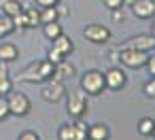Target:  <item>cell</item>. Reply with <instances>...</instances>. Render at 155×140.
I'll return each instance as SVG.
<instances>
[{
  "label": "cell",
  "instance_id": "cell-13",
  "mask_svg": "<svg viewBox=\"0 0 155 140\" xmlns=\"http://www.w3.org/2000/svg\"><path fill=\"white\" fill-rule=\"evenodd\" d=\"M72 74H74V66L68 64L66 60H62L60 64H55V70H53V79L55 81H64V79H68Z\"/></svg>",
  "mask_w": 155,
  "mask_h": 140
},
{
  "label": "cell",
  "instance_id": "cell-32",
  "mask_svg": "<svg viewBox=\"0 0 155 140\" xmlns=\"http://www.w3.org/2000/svg\"><path fill=\"white\" fill-rule=\"evenodd\" d=\"M110 17H113V21H123V11L121 9H113L110 11Z\"/></svg>",
  "mask_w": 155,
  "mask_h": 140
},
{
  "label": "cell",
  "instance_id": "cell-33",
  "mask_svg": "<svg viewBox=\"0 0 155 140\" xmlns=\"http://www.w3.org/2000/svg\"><path fill=\"white\" fill-rule=\"evenodd\" d=\"M34 2H36L38 7H53V5L60 2V0H34Z\"/></svg>",
  "mask_w": 155,
  "mask_h": 140
},
{
  "label": "cell",
  "instance_id": "cell-22",
  "mask_svg": "<svg viewBox=\"0 0 155 140\" xmlns=\"http://www.w3.org/2000/svg\"><path fill=\"white\" fill-rule=\"evenodd\" d=\"M72 127H74V140H85V138H87L89 127H87L83 121H72Z\"/></svg>",
  "mask_w": 155,
  "mask_h": 140
},
{
  "label": "cell",
  "instance_id": "cell-8",
  "mask_svg": "<svg viewBox=\"0 0 155 140\" xmlns=\"http://www.w3.org/2000/svg\"><path fill=\"white\" fill-rule=\"evenodd\" d=\"M21 83H45V79H43V74H41V66H38V60L36 62H32V64H28L21 72H19V77H17Z\"/></svg>",
  "mask_w": 155,
  "mask_h": 140
},
{
  "label": "cell",
  "instance_id": "cell-38",
  "mask_svg": "<svg viewBox=\"0 0 155 140\" xmlns=\"http://www.w3.org/2000/svg\"><path fill=\"white\" fill-rule=\"evenodd\" d=\"M153 2H155V0H153Z\"/></svg>",
  "mask_w": 155,
  "mask_h": 140
},
{
  "label": "cell",
  "instance_id": "cell-17",
  "mask_svg": "<svg viewBox=\"0 0 155 140\" xmlns=\"http://www.w3.org/2000/svg\"><path fill=\"white\" fill-rule=\"evenodd\" d=\"M91 140H104V138H108L110 136V129L104 125V123H94L91 127H89V134H87Z\"/></svg>",
  "mask_w": 155,
  "mask_h": 140
},
{
  "label": "cell",
  "instance_id": "cell-15",
  "mask_svg": "<svg viewBox=\"0 0 155 140\" xmlns=\"http://www.w3.org/2000/svg\"><path fill=\"white\" fill-rule=\"evenodd\" d=\"M64 30H62V24L55 19V21H47V24H43V36L47 38V41H53L55 36H60Z\"/></svg>",
  "mask_w": 155,
  "mask_h": 140
},
{
  "label": "cell",
  "instance_id": "cell-4",
  "mask_svg": "<svg viewBox=\"0 0 155 140\" xmlns=\"http://www.w3.org/2000/svg\"><path fill=\"white\" fill-rule=\"evenodd\" d=\"M147 57H149V53L138 51V49H134V47H125V49H121V53H119V60H121V64H123L125 68H140V66L147 64Z\"/></svg>",
  "mask_w": 155,
  "mask_h": 140
},
{
  "label": "cell",
  "instance_id": "cell-7",
  "mask_svg": "<svg viewBox=\"0 0 155 140\" xmlns=\"http://www.w3.org/2000/svg\"><path fill=\"white\" fill-rule=\"evenodd\" d=\"M104 81H106V89H113V91H119L125 87L127 83V77L121 68H108L104 72Z\"/></svg>",
  "mask_w": 155,
  "mask_h": 140
},
{
  "label": "cell",
  "instance_id": "cell-24",
  "mask_svg": "<svg viewBox=\"0 0 155 140\" xmlns=\"http://www.w3.org/2000/svg\"><path fill=\"white\" fill-rule=\"evenodd\" d=\"M11 117V110H9V102L5 96H0V121H7Z\"/></svg>",
  "mask_w": 155,
  "mask_h": 140
},
{
  "label": "cell",
  "instance_id": "cell-34",
  "mask_svg": "<svg viewBox=\"0 0 155 140\" xmlns=\"http://www.w3.org/2000/svg\"><path fill=\"white\" fill-rule=\"evenodd\" d=\"M9 77V68H7V62H0V79H7Z\"/></svg>",
  "mask_w": 155,
  "mask_h": 140
},
{
  "label": "cell",
  "instance_id": "cell-29",
  "mask_svg": "<svg viewBox=\"0 0 155 140\" xmlns=\"http://www.w3.org/2000/svg\"><path fill=\"white\" fill-rule=\"evenodd\" d=\"M104 2V7L108 9V11H113V9H121L123 7V0H102Z\"/></svg>",
  "mask_w": 155,
  "mask_h": 140
},
{
  "label": "cell",
  "instance_id": "cell-21",
  "mask_svg": "<svg viewBox=\"0 0 155 140\" xmlns=\"http://www.w3.org/2000/svg\"><path fill=\"white\" fill-rule=\"evenodd\" d=\"M153 127H155V121L151 117H144V119L138 121V134H142V136H151Z\"/></svg>",
  "mask_w": 155,
  "mask_h": 140
},
{
  "label": "cell",
  "instance_id": "cell-2",
  "mask_svg": "<svg viewBox=\"0 0 155 140\" xmlns=\"http://www.w3.org/2000/svg\"><path fill=\"white\" fill-rule=\"evenodd\" d=\"M66 110L74 119L85 117V112H87V98H85L83 89H74V91L68 93V98H66Z\"/></svg>",
  "mask_w": 155,
  "mask_h": 140
},
{
  "label": "cell",
  "instance_id": "cell-3",
  "mask_svg": "<svg viewBox=\"0 0 155 140\" xmlns=\"http://www.w3.org/2000/svg\"><path fill=\"white\" fill-rule=\"evenodd\" d=\"M7 102H9L11 115H15V117H26L32 110V102H30V98L24 91H11L9 98H7Z\"/></svg>",
  "mask_w": 155,
  "mask_h": 140
},
{
  "label": "cell",
  "instance_id": "cell-6",
  "mask_svg": "<svg viewBox=\"0 0 155 140\" xmlns=\"http://www.w3.org/2000/svg\"><path fill=\"white\" fill-rule=\"evenodd\" d=\"M83 38L89 41V43H96V45H102L110 38V30L102 24H87L83 28Z\"/></svg>",
  "mask_w": 155,
  "mask_h": 140
},
{
  "label": "cell",
  "instance_id": "cell-14",
  "mask_svg": "<svg viewBox=\"0 0 155 140\" xmlns=\"http://www.w3.org/2000/svg\"><path fill=\"white\" fill-rule=\"evenodd\" d=\"M0 9H2V13L9 15V17H15V15H19L24 11L19 0H0Z\"/></svg>",
  "mask_w": 155,
  "mask_h": 140
},
{
  "label": "cell",
  "instance_id": "cell-20",
  "mask_svg": "<svg viewBox=\"0 0 155 140\" xmlns=\"http://www.w3.org/2000/svg\"><path fill=\"white\" fill-rule=\"evenodd\" d=\"M38 66H41V74H43V79L45 81H49V79H53V70H55V64H51L47 57L45 60H38Z\"/></svg>",
  "mask_w": 155,
  "mask_h": 140
},
{
  "label": "cell",
  "instance_id": "cell-28",
  "mask_svg": "<svg viewBox=\"0 0 155 140\" xmlns=\"http://www.w3.org/2000/svg\"><path fill=\"white\" fill-rule=\"evenodd\" d=\"M144 93L149 98H155V77H151V81L144 83Z\"/></svg>",
  "mask_w": 155,
  "mask_h": 140
},
{
  "label": "cell",
  "instance_id": "cell-23",
  "mask_svg": "<svg viewBox=\"0 0 155 140\" xmlns=\"http://www.w3.org/2000/svg\"><path fill=\"white\" fill-rule=\"evenodd\" d=\"M58 138L60 140H74V127H72V123H64L58 129Z\"/></svg>",
  "mask_w": 155,
  "mask_h": 140
},
{
  "label": "cell",
  "instance_id": "cell-16",
  "mask_svg": "<svg viewBox=\"0 0 155 140\" xmlns=\"http://www.w3.org/2000/svg\"><path fill=\"white\" fill-rule=\"evenodd\" d=\"M24 13H26V30L41 26V11L36 7H28V9H24Z\"/></svg>",
  "mask_w": 155,
  "mask_h": 140
},
{
  "label": "cell",
  "instance_id": "cell-37",
  "mask_svg": "<svg viewBox=\"0 0 155 140\" xmlns=\"http://www.w3.org/2000/svg\"><path fill=\"white\" fill-rule=\"evenodd\" d=\"M151 136H155V127H153V134H151Z\"/></svg>",
  "mask_w": 155,
  "mask_h": 140
},
{
  "label": "cell",
  "instance_id": "cell-11",
  "mask_svg": "<svg viewBox=\"0 0 155 140\" xmlns=\"http://www.w3.org/2000/svg\"><path fill=\"white\" fill-rule=\"evenodd\" d=\"M51 43H53L51 47H55V49H58V51H60L64 57H68V55L74 51V43H72V38H70V36H66L64 32H62L60 36H55Z\"/></svg>",
  "mask_w": 155,
  "mask_h": 140
},
{
  "label": "cell",
  "instance_id": "cell-36",
  "mask_svg": "<svg viewBox=\"0 0 155 140\" xmlns=\"http://www.w3.org/2000/svg\"><path fill=\"white\" fill-rule=\"evenodd\" d=\"M151 34L155 36V21H153V28H151Z\"/></svg>",
  "mask_w": 155,
  "mask_h": 140
},
{
  "label": "cell",
  "instance_id": "cell-18",
  "mask_svg": "<svg viewBox=\"0 0 155 140\" xmlns=\"http://www.w3.org/2000/svg\"><path fill=\"white\" fill-rule=\"evenodd\" d=\"M11 32H15V26H13V19L9 17V15H0V38H5V36H9Z\"/></svg>",
  "mask_w": 155,
  "mask_h": 140
},
{
  "label": "cell",
  "instance_id": "cell-25",
  "mask_svg": "<svg viewBox=\"0 0 155 140\" xmlns=\"http://www.w3.org/2000/svg\"><path fill=\"white\" fill-rule=\"evenodd\" d=\"M11 91H13V81H11V77L0 79V96H9Z\"/></svg>",
  "mask_w": 155,
  "mask_h": 140
},
{
  "label": "cell",
  "instance_id": "cell-35",
  "mask_svg": "<svg viewBox=\"0 0 155 140\" xmlns=\"http://www.w3.org/2000/svg\"><path fill=\"white\" fill-rule=\"evenodd\" d=\"M134 2H136V0H123V5H127V7H132Z\"/></svg>",
  "mask_w": 155,
  "mask_h": 140
},
{
  "label": "cell",
  "instance_id": "cell-1",
  "mask_svg": "<svg viewBox=\"0 0 155 140\" xmlns=\"http://www.w3.org/2000/svg\"><path fill=\"white\" fill-rule=\"evenodd\" d=\"M81 89L87 96H100L106 89V81H104V72L100 70H87L81 77Z\"/></svg>",
  "mask_w": 155,
  "mask_h": 140
},
{
  "label": "cell",
  "instance_id": "cell-30",
  "mask_svg": "<svg viewBox=\"0 0 155 140\" xmlns=\"http://www.w3.org/2000/svg\"><path fill=\"white\" fill-rule=\"evenodd\" d=\"M19 138H21V140H38L41 136H38V132H32V129H26V132H21V134H19Z\"/></svg>",
  "mask_w": 155,
  "mask_h": 140
},
{
  "label": "cell",
  "instance_id": "cell-5",
  "mask_svg": "<svg viewBox=\"0 0 155 140\" xmlns=\"http://www.w3.org/2000/svg\"><path fill=\"white\" fill-rule=\"evenodd\" d=\"M47 85L43 87V91H41V96H43V100L45 102H49V104H55V102H60L64 96H66V87H64V81H55V79H49V81H45Z\"/></svg>",
  "mask_w": 155,
  "mask_h": 140
},
{
  "label": "cell",
  "instance_id": "cell-27",
  "mask_svg": "<svg viewBox=\"0 0 155 140\" xmlns=\"http://www.w3.org/2000/svg\"><path fill=\"white\" fill-rule=\"evenodd\" d=\"M13 19V26H15V30H26V13L21 11L19 15H15V17H11Z\"/></svg>",
  "mask_w": 155,
  "mask_h": 140
},
{
  "label": "cell",
  "instance_id": "cell-31",
  "mask_svg": "<svg viewBox=\"0 0 155 140\" xmlns=\"http://www.w3.org/2000/svg\"><path fill=\"white\" fill-rule=\"evenodd\" d=\"M144 66H147L149 74H151V77H155V53H151V55L147 57V64H144Z\"/></svg>",
  "mask_w": 155,
  "mask_h": 140
},
{
  "label": "cell",
  "instance_id": "cell-19",
  "mask_svg": "<svg viewBox=\"0 0 155 140\" xmlns=\"http://www.w3.org/2000/svg\"><path fill=\"white\" fill-rule=\"evenodd\" d=\"M55 19H60L55 5H53V7H41V24H47V21H55Z\"/></svg>",
  "mask_w": 155,
  "mask_h": 140
},
{
  "label": "cell",
  "instance_id": "cell-9",
  "mask_svg": "<svg viewBox=\"0 0 155 140\" xmlns=\"http://www.w3.org/2000/svg\"><path fill=\"white\" fill-rule=\"evenodd\" d=\"M132 13L138 19H151L155 15V2L153 0H136L132 5Z\"/></svg>",
  "mask_w": 155,
  "mask_h": 140
},
{
  "label": "cell",
  "instance_id": "cell-26",
  "mask_svg": "<svg viewBox=\"0 0 155 140\" xmlns=\"http://www.w3.org/2000/svg\"><path fill=\"white\" fill-rule=\"evenodd\" d=\"M47 60H49L51 64H60V62H62V60H66V57H64L55 47H51V49H49V53H47Z\"/></svg>",
  "mask_w": 155,
  "mask_h": 140
},
{
  "label": "cell",
  "instance_id": "cell-12",
  "mask_svg": "<svg viewBox=\"0 0 155 140\" xmlns=\"http://www.w3.org/2000/svg\"><path fill=\"white\" fill-rule=\"evenodd\" d=\"M19 57V49L15 43H0V62H15Z\"/></svg>",
  "mask_w": 155,
  "mask_h": 140
},
{
  "label": "cell",
  "instance_id": "cell-10",
  "mask_svg": "<svg viewBox=\"0 0 155 140\" xmlns=\"http://www.w3.org/2000/svg\"><path fill=\"white\" fill-rule=\"evenodd\" d=\"M127 47H134V49L144 51V53L155 51V36H153V34H136V36L130 41Z\"/></svg>",
  "mask_w": 155,
  "mask_h": 140
}]
</instances>
